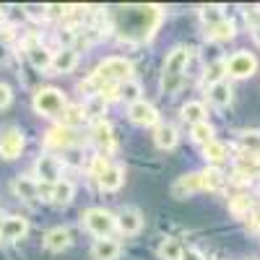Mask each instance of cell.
<instances>
[{
	"label": "cell",
	"instance_id": "obj_1",
	"mask_svg": "<svg viewBox=\"0 0 260 260\" xmlns=\"http://www.w3.org/2000/svg\"><path fill=\"white\" fill-rule=\"evenodd\" d=\"M190 62V50L187 47H175L167 60H164V73H161V91L164 94H177L185 81V68Z\"/></svg>",
	"mask_w": 260,
	"mask_h": 260
},
{
	"label": "cell",
	"instance_id": "obj_2",
	"mask_svg": "<svg viewBox=\"0 0 260 260\" xmlns=\"http://www.w3.org/2000/svg\"><path fill=\"white\" fill-rule=\"evenodd\" d=\"M65 107H68V102H65V94L60 89L47 86V89H39L34 94V110L45 117H62Z\"/></svg>",
	"mask_w": 260,
	"mask_h": 260
},
{
	"label": "cell",
	"instance_id": "obj_3",
	"mask_svg": "<svg viewBox=\"0 0 260 260\" xmlns=\"http://www.w3.org/2000/svg\"><path fill=\"white\" fill-rule=\"evenodd\" d=\"M94 177H96V182H99L102 190L112 192V190H117L125 182V169L120 164L107 161L104 156H96L94 159Z\"/></svg>",
	"mask_w": 260,
	"mask_h": 260
},
{
	"label": "cell",
	"instance_id": "obj_4",
	"mask_svg": "<svg viewBox=\"0 0 260 260\" xmlns=\"http://www.w3.org/2000/svg\"><path fill=\"white\" fill-rule=\"evenodd\" d=\"M104 83H122L133 78V65L125 57H107L99 62V68L94 71Z\"/></svg>",
	"mask_w": 260,
	"mask_h": 260
},
{
	"label": "cell",
	"instance_id": "obj_5",
	"mask_svg": "<svg viewBox=\"0 0 260 260\" xmlns=\"http://www.w3.org/2000/svg\"><path fill=\"white\" fill-rule=\"evenodd\" d=\"M81 219H83V226L89 229L91 234H96L99 240H102V237H110L112 229L117 226L115 216L107 211V208H89V211L81 216Z\"/></svg>",
	"mask_w": 260,
	"mask_h": 260
},
{
	"label": "cell",
	"instance_id": "obj_6",
	"mask_svg": "<svg viewBox=\"0 0 260 260\" xmlns=\"http://www.w3.org/2000/svg\"><path fill=\"white\" fill-rule=\"evenodd\" d=\"M255 68H257V60H255L250 52H245V50L234 52V55L226 60V73L234 76V78H247V76L255 73Z\"/></svg>",
	"mask_w": 260,
	"mask_h": 260
},
{
	"label": "cell",
	"instance_id": "obj_7",
	"mask_svg": "<svg viewBox=\"0 0 260 260\" xmlns=\"http://www.w3.org/2000/svg\"><path fill=\"white\" fill-rule=\"evenodd\" d=\"M60 175H62V164H60L57 156L42 154V156L37 159V177H39V182L55 185V182H60Z\"/></svg>",
	"mask_w": 260,
	"mask_h": 260
},
{
	"label": "cell",
	"instance_id": "obj_8",
	"mask_svg": "<svg viewBox=\"0 0 260 260\" xmlns=\"http://www.w3.org/2000/svg\"><path fill=\"white\" fill-rule=\"evenodd\" d=\"M24 151V133L18 127H8L0 136V156L3 159H18Z\"/></svg>",
	"mask_w": 260,
	"mask_h": 260
},
{
	"label": "cell",
	"instance_id": "obj_9",
	"mask_svg": "<svg viewBox=\"0 0 260 260\" xmlns=\"http://www.w3.org/2000/svg\"><path fill=\"white\" fill-rule=\"evenodd\" d=\"M127 117H130V122H136V125H154V127L159 125L156 107L151 104V102H146V99L130 104V107H127Z\"/></svg>",
	"mask_w": 260,
	"mask_h": 260
},
{
	"label": "cell",
	"instance_id": "obj_10",
	"mask_svg": "<svg viewBox=\"0 0 260 260\" xmlns=\"http://www.w3.org/2000/svg\"><path fill=\"white\" fill-rule=\"evenodd\" d=\"M115 221H117V229H120L122 234H138L141 226H143V216H141L138 208L125 206V208L115 216Z\"/></svg>",
	"mask_w": 260,
	"mask_h": 260
},
{
	"label": "cell",
	"instance_id": "obj_11",
	"mask_svg": "<svg viewBox=\"0 0 260 260\" xmlns=\"http://www.w3.org/2000/svg\"><path fill=\"white\" fill-rule=\"evenodd\" d=\"M26 55H29V60H31V65H34L37 71H47L50 65H52V52L47 47H42L34 37L26 42Z\"/></svg>",
	"mask_w": 260,
	"mask_h": 260
},
{
	"label": "cell",
	"instance_id": "obj_12",
	"mask_svg": "<svg viewBox=\"0 0 260 260\" xmlns=\"http://www.w3.org/2000/svg\"><path fill=\"white\" fill-rule=\"evenodd\" d=\"M26 232H29V221L24 216H8V219H3V232H0V237L8 242H16L21 237H26Z\"/></svg>",
	"mask_w": 260,
	"mask_h": 260
},
{
	"label": "cell",
	"instance_id": "obj_13",
	"mask_svg": "<svg viewBox=\"0 0 260 260\" xmlns=\"http://www.w3.org/2000/svg\"><path fill=\"white\" fill-rule=\"evenodd\" d=\"M76 65H78V52L73 47H62V50H57L52 55V65H50V68L62 76V73H71Z\"/></svg>",
	"mask_w": 260,
	"mask_h": 260
},
{
	"label": "cell",
	"instance_id": "obj_14",
	"mask_svg": "<svg viewBox=\"0 0 260 260\" xmlns=\"http://www.w3.org/2000/svg\"><path fill=\"white\" fill-rule=\"evenodd\" d=\"M45 143L52 146V148H71L76 143V130L73 127H65V125H57V127H52L50 133H47Z\"/></svg>",
	"mask_w": 260,
	"mask_h": 260
},
{
	"label": "cell",
	"instance_id": "obj_15",
	"mask_svg": "<svg viewBox=\"0 0 260 260\" xmlns=\"http://www.w3.org/2000/svg\"><path fill=\"white\" fill-rule=\"evenodd\" d=\"M71 232L65 229V226H55V229H50L47 234H45V247L50 250V252H62V250H68L71 247Z\"/></svg>",
	"mask_w": 260,
	"mask_h": 260
},
{
	"label": "cell",
	"instance_id": "obj_16",
	"mask_svg": "<svg viewBox=\"0 0 260 260\" xmlns=\"http://www.w3.org/2000/svg\"><path fill=\"white\" fill-rule=\"evenodd\" d=\"M120 255V242L112 240V237H102L91 245V257L94 260H117Z\"/></svg>",
	"mask_w": 260,
	"mask_h": 260
},
{
	"label": "cell",
	"instance_id": "obj_17",
	"mask_svg": "<svg viewBox=\"0 0 260 260\" xmlns=\"http://www.w3.org/2000/svg\"><path fill=\"white\" fill-rule=\"evenodd\" d=\"M177 141H180V136H177V127H175V125L159 122V125L154 127V143H156L159 148L169 151V148H175V146H177Z\"/></svg>",
	"mask_w": 260,
	"mask_h": 260
},
{
	"label": "cell",
	"instance_id": "obj_18",
	"mask_svg": "<svg viewBox=\"0 0 260 260\" xmlns=\"http://www.w3.org/2000/svg\"><path fill=\"white\" fill-rule=\"evenodd\" d=\"M91 138H94V143H96L102 151H112V148H115L112 127H110V122H104V120H96V122H94V127H91Z\"/></svg>",
	"mask_w": 260,
	"mask_h": 260
},
{
	"label": "cell",
	"instance_id": "obj_19",
	"mask_svg": "<svg viewBox=\"0 0 260 260\" xmlns=\"http://www.w3.org/2000/svg\"><path fill=\"white\" fill-rule=\"evenodd\" d=\"M198 190H203V177L198 175V172H192V175L180 177V180L175 182V187H172V192H175L177 198H185V195L198 192Z\"/></svg>",
	"mask_w": 260,
	"mask_h": 260
},
{
	"label": "cell",
	"instance_id": "obj_20",
	"mask_svg": "<svg viewBox=\"0 0 260 260\" xmlns=\"http://www.w3.org/2000/svg\"><path fill=\"white\" fill-rule=\"evenodd\" d=\"M13 195L21 201H37V180L34 177H24V175H18L11 185Z\"/></svg>",
	"mask_w": 260,
	"mask_h": 260
},
{
	"label": "cell",
	"instance_id": "obj_21",
	"mask_svg": "<svg viewBox=\"0 0 260 260\" xmlns=\"http://www.w3.org/2000/svg\"><path fill=\"white\" fill-rule=\"evenodd\" d=\"M73 195H76V185L68 182V180H60V182L52 185V198L50 201L57 203V206H68L73 201Z\"/></svg>",
	"mask_w": 260,
	"mask_h": 260
},
{
	"label": "cell",
	"instance_id": "obj_22",
	"mask_svg": "<svg viewBox=\"0 0 260 260\" xmlns=\"http://www.w3.org/2000/svg\"><path fill=\"white\" fill-rule=\"evenodd\" d=\"M180 115H182V120L190 122V125L206 122V104H203V102H187V104H182Z\"/></svg>",
	"mask_w": 260,
	"mask_h": 260
},
{
	"label": "cell",
	"instance_id": "obj_23",
	"mask_svg": "<svg viewBox=\"0 0 260 260\" xmlns=\"http://www.w3.org/2000/svg\"><path fill=\"white\" fill-rule=\"evenodd\" d=\"M203 156L211 164H221V161L229 159V146L221 143V141H211L208 146H203Z\"/></svg>",
	"mask_w": 260,
	"mask_h": 260
},
{
	"label": "cell",
	"instance_id": "obj_24",
	"mask_svg": "<svg viewBox=\"0 0 260 260\" xmlns=\"http://www.w3.org/2000/svg\"><path fill=\"white\" fill-rule=\"evenodd\" d=\"M232 86L226 83V81H221V83H216V86H211L208 89V99L216 104V107H229L232 104Z\"/></svg>",
	"mask_w": 260,
	"mask_h": 260
},
{
	"label": "cell",
	"instance_id": "obj_25",
	"mask_svg": "<svg viewBox=\"0 0 260 260\" xmlns=\"http://www.w3.org/2000/svg\"><path fill=\"white\" fill-rule=\"evenodd\" d=\"M86 120H89V117H86V112H83V104H68V107H65V112H62V125L65 127H73L76 130Z\"/></svg>",
	"mask_w": 260,
	"mask_h": 260
},
{
	"label": "cell",
	"instance_id": "obj_26",
	"mask_svg": "<svg viewBox=\"0 0 260 260\" xmlns=\"http://www.w3.org/2000/svg\"><path fill=\"white\" fill-rule=\"evenodd\" d=\"M117 96H120V99H125L127 104H136V102H141V83H138L136 78L117 83Z\"/></svg>",
	"mask_w": 260,
	"mask_h": 260
},
{
	"label": "cell",
	"instance_id": "obj_27",
	"mask_svg": "<svg viewBox=\"0 0 260 260\" xmlns=\"http://www.w3.org/2000/svg\"><path fill=\"white\" fill-rule=\"evenodd\" d=\"M182 252H185V247L180 245V240H175V237H167V240L159 245V257L161 260H182Z\"/></svg>",
	"mask_w": 260,
	"mask_h": 260
},
{
	"label": "cell",
	"instance_id": "obj_28",
	"mask_svg": "<svg viewBox=\"0 0 260 260\" xmlns=\"http://www.w3.org/2000/svg\"><path fill=\"white\" fill-rule=\"evenodd\" d=\"M224 76H226V60H216V62L206 65V76H203V81H206V86L211 89V86L221 83Z\"/></svg>",
	"mask_w": 260,
	"mask_h": 260
},
{
	"label": "cell",
	"instance_id": "obj_29",
	"mask_svg": "<svg viewBox=\"0 0 260 260\" xmlns=\"http://www.w3.org/2000/svg\"><path fill=\"white\" fill-rule=\"evenodd\" d=\"M206 37L208 39H216V42H221V39H232L234 37V24L229 18L219 21V24H213V26H206Z\"/></svg>",
	"mask_w": 260,
	"mask_h": 260
},
{
	"label": "cell",
	"instance_id": "obj_30",
	"mask_svg": "<svg viewBox=\"0 0 260 260\" xmlns=\"http://www.w3.org/2000/svg\"><path fill=\"white\" fill-rule=\"evenodd\" d=\"M201 177H203V190H221L224 187V175L216 167L201 172Z\"/></svg>",
	"mask_w": 260,
	"mask_h": 260
},
{
	"label": "cell",
	"instance_id": "obj_31",
	"mask_svg": "<svg viewBox=\"0 0 260 260\" xmlns=\"http://www.w3.org/2000/svg\"><path fill=\"white\" fill-rule=\"evenodd\" d=\"M190 136H192V141H195V143L208 146V143L213 141V127L208 125V120H206V122H198V125H192Z\"/></svg>",
	"mask_w": 260,
	"mask_h": 260
},
{
	"label": "cell",
	"instance_id": "obj_32",
	"mask_svg": "<svg viewBox=\"0 0 260 260\" xmlns=\"http://www.w3.org/2000/svg\"><path fill=\"white\" fill-rule=\"evenodd\" d=\"M104 110H107V102H104V96H102V94L89 96V99H86V104H83L86 117H99V115H104Z\"/></svg>",
	"mask_w": 260,
	"mask_h": 260
},
{
	"label": "cell",
	"instance_id": "obj_33",
	"mask_svg": "<svg viewBox=\"0 0 260 260\" xmlns=\"http://www.w3.org/2000/svg\"><path fill=\"white\" fill-rule=\"evenodd\" d=\"M201 18H203L206 26H213V24H219V21H224L226 16L219 6H206V8H201Z\"/></svg>",
	"mask_w": 260,
	"mask_h": 260
},
{
	"label": "cell",
	"instance_id": "obj_34",
	"mask_svg": "<svg viewBox=\"0 0 260 260\" xmlns=\"http://www.w3.org/2000/svg\"><path fill=\"white\" fill-rule=\"evenodd\" d=\"M242 148H245V154H260V133H245Z\"/></svg>",
	"mask_w": 260,
	"mask_h": 260
},
{
	"label": "cell",
	"instance_id": "obj_35",
	"mask_svg": "<svg viewBox=\"0 0 260 260\" xmlns=\"http://www.w3.org/2000/svg\"><path fill=\"white\" fill-rule=\"evenodd\" d=\"M250 198L247 195H237V198H232V211L234 213H250Z\"/></svg>",
	"mask_w": 260,
	"mask_h": 260
},
{
	"label": "cell",
	"instance_id": "obj_36",
	"mask_svg": "<svg viewBox=\"0 0 260 260\" xmlns=\"http://www.w3.org/2000/svg\"><path fill=\"white\" fill-rule=\"evenodd\" d=\"M11 99H13L11 86H8V83H0V110H3V107H8V104H11Z\"/></svg>",
	"mask_w": 260,
	"mask_h": 260
},
{
	"label": "cell",
	"instance_id": "obj_37",
	"mask_svg": "<svg viewBox=\"0 0 260 260\" xmlns=\"http://www.w3.org/2000/svg\"><path fill=\"white\" fill-rule=\"evenodd\" d=\"M182 260H206L198 250H192V247H187L185 252H182Z\"/></svg>",
	"mask_w": 260,
	"mask_h": 260
},
{
	"label": "cell",
	"instance_id": "obj_38",
	"mask_svg": "<svg viewBox=\"0 0 260 260\" xmlns=\"http://www.w3.org/2000/svg\"><path fill=\"white\" fill-rule=\"evenodd\" d=\"M247 24H252V29L260 26V13L257 11H247Z\"/></svg>",
	"mask_w": 260,
	"mask_h": 260
},
{
	"label": "cell",
	"instance_id": "obj_39",
	"mask_svg": "<svg viewBox=\"0 0 260 260\" xmlns=\"http://www.w3.org/2000/svg\"><path fill=\"white\" fill-rule=\"evenodd\" d=\"M73 37H76L73 29H62V31H60V42H71Z\"/></svg>",
	"mask_w": 260,
	"mask_h": 260
},
{
	"label": "cell",
	"instance_id": "obj_40",
	"mask_svg": "<svg viewBox=\"0 0 260 260\" xmlns=\"http://www.w3.org/2000/svg\"><path fill=\"white\" fill-rule=\"evenodd\" d=\"M252 39H255L257 45H260V26H257V29H252Z\"/></svg>",
	"mask_w": 260,
	"mask_h": 260
},
{
	"label": "cell",
	"instance_id": "obj_41",
	"mask_svg": "<svg viewBox=\"0 0 260 260\" xmlns=\"http://www.w3.org/2000/svg\"><path fill=\"white\" fill-rule=\"evenodd\" d=\"M0 232H3V221H0Z\"/></svg>",
	"mask_w": 260,
	"mask_h": 260
}]
</instances>
